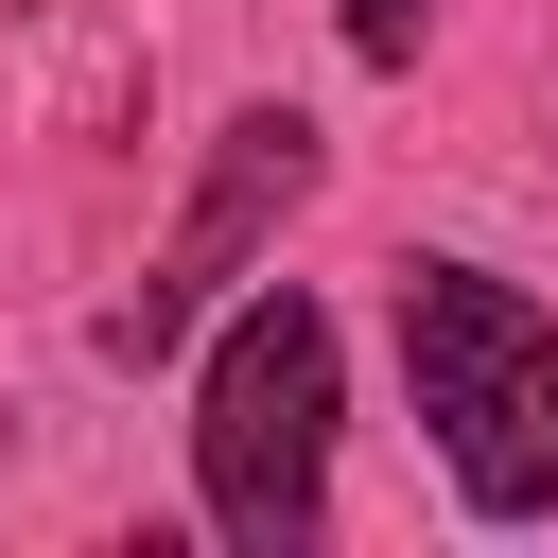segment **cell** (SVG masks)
<instances>
[{"label": "cell", "mask_w": 558, "mask_h": 558, "mask_svg": "<svg viewBox=\"0 0 558 558\" xmlns=\"http://www.w3.org/2000/svg\"><path fill=\"white\" fill-rule=\"evenodd\" d=\"M418 35H436V0H349V52L366 70H418Z\"/></svg>", "instance_id": "cell-4"}, {"label": "cell", "mask_w": 558, "mask_h": 558, "mask_svg": "<svg viewBox=\"0 0 558 558\" xmlns=\"http://www.w3.org/2000/svg\"><path fill=\"white\" fill-rule=\"evenodd\" d=\"M401 384H418V436L436 471L488 506V523H541L558 506V314L488 262H401Z\"/></svg>", "instance_id": "cell-1"}, {"label": "cell", "mask_w": 558, "mask_h": 558, "mask_svg": "<svg viewBox=\"0 0 558 558\" xmlns=\"http://www.w3.org/2000/svg\"><path fill=\"white\" fill-rule=\"evenodd\" d=\"M314 174H331V140H314L296 105H244V122L209 140V174H192V209H174L157 279H140V296L105 314V349H122V366H157V349H174L192 314H227V296H244V262H262V227H279V209H296Z\"/></svg>", "instance_id": "cell-3"}, {"label": "cell", "mask_w": 558, "mask_h": 558, "mask_svg": "<svg viewBox=\"0 0 558 558\" xmlns=\"http://www.w3.org/2000/svg\"><path fill=\"white\" fill-rule=\"evenodd\" d=\"M192 488L244 558H296L331 523V314L314 296H244L209 384H192Z\"/></svg>", "instance_id": "cell-2"}]
</instances>
